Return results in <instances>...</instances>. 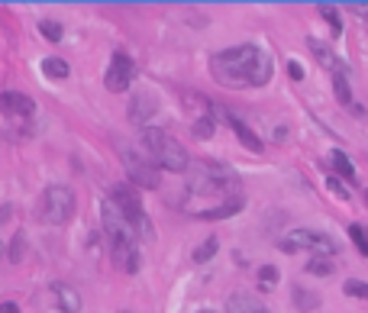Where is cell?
Listing matches in <instances>:
<instances>
[{"label": "cell", "instance_id": "obj_1", "mask_svg": "<svg viewBox=\"0 0 368 313\" xmlns=\"http://www.w3.org/2000/svg\"><path fill=\"white\" fill-rule=\"evenodd\" d=\"M101 217H104V233L110 239V255L117 268H123L126 275H136L139 271V239H136V226L123 217L113 201L101 203Z\"/></svg>", "mask_w": 368, "mask_h": 313}, {"label": "cell", "instance_id": "obj_2", "mask_svg": "<svg viewBox=\"0 0 368 313\" xmlns=\"http://www.w3.org/2000/svg\"><path fill=\"white\" fill-rule=\"evenodd\" d=\"M262 55H265V52L255 49V45H236V49L217 52V55L210 59V68H213V75H217L220 85L239 87V85H249L252 68L259 65Z\"/></svg>", "mask_w": 368, "mask_h": 313}, {"label": "cell", "instance_id": "obj_3", "mask_svg": "<svg viewBox=\"0 0 368 313\" xmlns=\"http://www.w3.org/2000/svg\"><path fill=\"white\" fill-rule=\"evenodd\" d=\"M143 143H146V152H149V159H152V165L155 168H168V171H175V175H184L187 171V152H184V145L178 143L175 136H168L165 129H155V126H149V129H143Z\"/></svg>", "mask_w": 368, "mask_h": 313}, {"label": "cell", "instance_id": "obj_4", "mask_svg": "<svg viewBox=\"0 0 368 313\" xmlns=\"http://www.w3.org/2000/svg\"><path fill=\"white\" fill-rule=\"evenodd\" d=\"M236 187H239V178L226 165H217V161H201L197 168L191 171V191L194 194H217V197H236Z\"/></svg>", "mask_w": 368, "mask_h": 313}, {"label": "cell", "instance_id": "obj_5", "mask_svg": "<svg viewBox=\"0 0 368 313\" xmlns=\"http://www.w3.org/2000/svg\"><path fill=\"white\" fill-rule=\"evenodd\" d=\"M71 213H75V194H71V187H65V184L45 187V194L39 201V220L49 223V226H62V223L71 220Z\"/></svg>", "mask_w": 368, "mask_h": 313}, {"label": "cell", "instance_id": "obj_6", "mask_svg": "<svg viewBox=\"0 0 368 313\" xmlns=\"http://www.w3.org/2000/svg\"><path fill=\"white\" fill-rule=\"evenodd\" d=\"M281 252H297V249H310L313 255H323V259H333L336 255V242L327 236V233H313V229H294L281 239Z\"/></svg>", "mask_w": 368, "mask_h": 313}, {"label": "cell", "instance_id": "obj_7", "mask_svg": "<svg viewBox=\"0 0 368 313\" xmlns=\"http://www.w3.org/2000/svg\"><path fill=\"white\" fill-rule=\"evenodd\" d=\"M110 201L117 203L120 210H123V217L129 223H133L136 229H143L146 236H152V226H149V217H146L143 210V201H139V194H136L129 184H117L113 187V194H110Z\"/></svg>", "mask_w": 368, "mask_h": 313}, {"label": "cell", "instance_id": "obj_8", "mask_svg": "<svg viewBox=\"0 0 368 313\" xmlns=\"http://www.w3.org/2000/svg\"><path fill=\"white\" fill-rule=\"evenodd\" d=\"M120 155H123L126 175H129V181H133V187H146V191H155V187L162 184V178H159V168H155L152 161H146L143 155L129 152V149H120Z\"/></svg>", "mask_w": 368, "mask_h": 313}, {"label": "cell", "instance_id": "obj_9", "mask_svg": "<svg viewBox=\"0 0 368 313\" xmlns=\"http://www.w3.org/2000/svg\"><path fill=\"white\" fill-rule=\"evenodd\" d=\"M133 75H136L133 59H129L126 52H113V61H110V68H107V91H117V94L129 91Z\"/></svg>", "mask_w": 368, "mask_h": 313}, {"label": "cell", "instance_id": "obj_10", "mask_svg": "<svg viewBox=\"0 0 368 313\" xmlns=\"http://www.w3.org/2000/svg\"><path fill=\"white\" fill-rule=\"evenodd\" d=\"M0 110L17 113V117H33L36 101L33 97H26V94H20V91H3L0 94Z\"/></svg>", "mask_w": 368, "mask_h": 313}, {"label": "cell", "instance_id": "obj_11", "mask_svg": "<svg viewBox=\"0 0 368 313\" xmlns=\"http://www.w3.org/2000/svg\"><path fill=\"white\" fill-rule=\"evenodd\" d=\"M52 294H55V300H59L62 313H81V297H78V291L71 288V284L55 281V284H52Z\"/></svg>", "mask_w": 368, "mask_h": 313}, {"label": "cell", "instance_id": "obj_12", "mask_svg": "<svg viewBox=\"0 0 368 313\" xmlns=\"http://www.w3.org/2000/svg\"><path fill=\"white\" fill-rule=\"evenodd\" d=\"M243 197H229V201H223L220 207H210V210H197L194 217H201V220H223V217H233V213L243 210Z\"/></svg>", "mask_w": 368, "mask_h": 313}, {"label": "cell", "instance_id": "obj_13", "mask_svg": "<svg viewBox=\"0 0 368 313\" xmlns=\"http://www.w3.org/2000/svg\"><path fill=\"white\" fill-rule=\"evenodd\" d=\"M226 123H229V129H233L236 136H239V139H243L246 143V149H252V152H262V139L255 133H252L249 126H246L243 119L239 117H233V113H226Z\"/></svg>", "mask_w": 368, "mask_h": 313}, {"label": "cell", "instance_id": "obj_14", "mask_svg": "<svg viewBox=\"0 0 368 313\" xmlns=\"http://www.w3.org/2000/svg\"><path fill=\"white\" fill-rule=\"evenodd\" d=\"M307 45H310V52L317 55V61H320V65H323V68H327V71H333V75H339V71H343V61L336 59L333 52H330L327 45L320 43V39H310Z\"/></svg>", "mask_w": 368, "mask_h": 313}, {"label": "cell", "instance_id": "obj_15", "mask_svg": "<svg viewBox=\"0 0 368 313\" xmlns=\"http://www.w3.org/2000/svg\"><path fill=\"white\" fill-rule=\"evenodd\" d=\"M152 110H155V101H152L149 94H136L133 101H129V119H136V123H146L152 117Z\"/></svg>", "mask_w": 368, "mask_h": 313}, {"label": "cell", "instance_id": "obj_16", "mask_svg": "<svg viewBox=\"0 0 368 313\" xmlns=\"http://www.w3.org/2000/svg\"><path fill=\"white\" fill-rule=\"evenodd\" d=\"M259 300L252 294H233L229 300H226V313H252V310H259Z\"/></svg>", "mask_w": 368, "mask_h": 313}, {"label": "cell", "instance_id": "obj_17", "mask_svg": "<svg viewBox=\"0 0 368 313\" xmlns=\"http://www.w3.org/2000/svg\"><path fill=\"white\" fill-rule=\"evenodd\" d=\"M330 165H333V171H339L346 181H355V165L349 161V155H346V152H339V149L330 152Z\"/></svg>", "mask_w": 368, "mask_h": 313}, {"label": "cell", "instance_id": "obj_18", "mask_svg": "<svg viewBox=\"0 0 368 313\" xmlns=\"http://www.w3.org/2000/svg\"><path fill=\"white\" fill-rule=\"evenodd\" d=\"M268 81H271V59H268V55H262L259 65L252 68L249 87H262V85H268Z\"/></svg>", "mask_w": 368, "mask_h": 313}, {"label": "cell", "instance_id": "obj_19", "mask_svg": "<svg viewBox=\"0 0 368 313\" xmlns=\"http://www.w3.org/2000/svg\"><path fill=\"white\" fill-rule=\"evenodd\" d=\"M333 91H336V101L346 103V107H352V91H349V81H346V71L333 75Z\"/></svg>", "mask_w": 368, "mask_h": 313}, {"label": "cell", "instance_id": "obj_20", "mask_svg": "<svg viewBox=\"0 0 368 313\" xmlns=\"http://www.w3.org/2000/svg\"><path fill=\"white\" fill-rule=\"evenodd\" d=\"M294 307H297V310H317L320 297L310 294V291H304V288H294Z\"/></svg>", "mask_w": 368, "mask_h": 313}, {"label": "cell", "instance_id": "obj_21", "mask_svg": "<svg viewBox=\"0 0 368 313\" xmlns=\"http://www.w3.org/2000/svg\"><path fill=\"white\" fill-rule=\"evenodd\" d=\"M42 71H45V75L49 78H68V71H71V68H68V61L65 59H45L42 61Z\"/></svg>", "mask_w": 368, "mask_h": 313}, {"label": "cell", "instance_id": "obj_22", "mask_svg": "<svg viewBox=\"0 0 368 313\" xmlns=\"http://www.w3.org/2000/svg\"><path fill=\"white\" fill-rule=\"evenodd\" d=\"M217 249H220V242H217V239H207V242H201V246L194 249V262H197V265L210 262V259L217 255Z\"/></svg>", "mask_w": 368, "mask_h": 313}, {"label": "cell", "instance_id": "obj_23", "mask_svg": "<svg viewBox=\"0 0 368 313\" xmlns=\"http://www.w3.org/2000/svg\"><path fill=\"white\" fill-rule=\"evenodd\" d=\"M320 13H323V20H327L330 26H333V33H343V17H339V10L333 7V3H320Z\"/></svg>", "mask_w": 368, "mask_h": 313}, {"label": "cell", "instance_id": "obj_24", "mask_svg": "<svg viewBox=\"0 0 368 313\" xmlns=\"http://www.w3.org/2000/svg\"><path fill=\"white\" fill-rule=\"evenodd\" d=\"M310 275H320V278H327V275H333V262L330 259H323V255H313L307 265Z\"/></svg>", "mask_w": 368, "mask_h": 313}, {"label": "cell", "instance_id": "obj_25", "mask_svg": "<svg viewBox=\"0 0 368 313\" xmlns=\"http://www.w3.org/2000/svg\"><path fill=\"white\" fill-rule=\"evenodd\" d=\"M349 239L355 242V249H359L362 255H368V229L365 226H359V223H355V226H349Z\"/></svg>", "mask_w": 368, "mask_h": 313}, {"label": "cell", "instance_id": "obj_26", "mask_svg": "<svg viewBox=\"0 0 368 313\" xmlns=\"http://www.w3.org/2000/svg\"><path fill=\"white\" fill-rule=\"evenodd\" d=\"M23 252H26V236L23 233H17L13 242H10V249H7V259L10 262H23Z\"/></svg>", "mask_w": 368, "mask_h": 313}, {"label": "cell", "instance_id": "obj_27", "mask_svg": "<svg viewBox=\"0 0 368 313\" xmlns=\"http://www.w3.org/2000/svg\"><path fill=\"white\" fill-rule=\"evenodd\" d=\"M346 294L355 297V300H368V284L365 281H359V278H349L346 281Z\"/></svg>", "mask_w": 368, "mask_h": 313}, {"label": "cell", "instance_id": "obj_28", "mask_svg": "<svg viewBox=\"0 0 368 313\" xmlns=\"http://www.w3.org/2000/svg\"><path fill=\"white\" fill-rule=\"evenodd\" d=\"M39 33L45 36L49 43H59V39H62V26L55 23V20H42V23H39Z\"/></svg>", "mask_w": 368, "mask_h": 313}, {"label": "cell", "instance_id": "obj_29", "mask_svg": "<svg viewBox=\"0 0 368 313\" xmlns=\"http://www.w3.org/2000/svg\"><path fill=\"white\" fill-rule=\"evenodd\" d=\"M213 129H217L213 117H201L197 123H194V136H197V139H207V136H213Z\"/></svg>", "mask_w": 368, "mask_h": 313}, {"label": "cell", "instance_id": "obj_30", "mask_svg": "<svg viewBox=\"0 0 368 313\" xmlns=\"http://www.w3.org/2000/svg\"><path fill=\"white\" fill-rule=\"evenodd\" d=\"M259 281H262V288H275V281H278V268H275V265H265V268L259 271Z\"/></svg>", "mask_w": 368, "mask_h": 313}, {"label": "cell", "instance_id": "obj_31", "mask_svg": "<svg viewBox=\"0 0 368 313\" xmlns=\"http://www.w3.org/2000/svg\"><path fill=\"white\" fill-rule=\"evenodd\" d=\"M327 187H330V191H333L336 197H343V201H349V191H346V187L339 184V181H336V178H327Z\"/></svg>", "mask_w": 368, "mask_h": 313}, {"label": "cell", "instance_id": "obj_32", "mask_svg": "<svg viewBox=\"0 0 368 313\" xmlns=\"http://www.w3.org/2000/svg\"><path fill=\"white\" fill-rule=\"evenodd\" d=\"M288 75H291L294 81H301V78H304V68H301V61H297V59L288 61Z\"/></svg>", "mask_w": 368, "mask_h": 313}, {"label": "cell", "instance_id": "obj_33", "mask_svg": "<svg viewBox=\"0 0 368 313\" xmlns=\"http://www.w3.org/2000/svg\"><path fill=\"white\" fill-rule=\"evenodd\" d=\"M349 10H355L362 20H368V3H349Z\"/></svg>", "mask_w": 368, "mask_h": 313}, {"label": "cell", "instance_id": "obj_34", "mask_svg": "<svg viewBox=\"0 0 368 313\" xmlns=\"http://www.w3.org/2000/svg\"><path fill=\"white\" fill-rule=\"evenodd\" d=\"M0 313H20V307L13 304V300H3V304H0Z\"/></svg>", "mask_w": 368, "mask_h": 313}, {"label": "cell", "instance_id": "obj_35", "mask_svg": "<svg viewBox=\"0 0 368 313\" xmlns=\"http://www.w3.org/2000/svg\"><path fill=\"white\" fill-rule=\"evenodd\" d=\"M7 213H10V207H3V210H0V220H3ZM0 259H3V239H0Z\"/></svg>", "mask_w": 368, "mask_h": 313}, {"label": "cell", "instance_id": "obj_36", "mask_svg": "<svg viewBox=\"0 0 368 313\" xmlns=\"http://www.w3.org/2000/svg\"><path fill=\"white\" fill-rule=\"evenodd\" d=\"M252 313H271V310H265V307H259V310H252Z\"/></svg>", "mask_w": 368, "mask_h": 313}, {"label": "cell", "instance_id": "obj_37", "mask_svg": "<svg viewBox=\"0 0 368 313\" xmlns=\"http://www.w3.org/2000/svg\"><path fill=\"white\" fill-rule=\"evenodd\" d=\"M365 201H368V191H365Z\"/></svg>", "mask_w": 368, "mask_h": 313}, {"label": "cell", "instance_id": "obj_38", "mask_svg": "<svg viewBox=\"0 0 368 313\" xmlns=\"http://www.w3.org/2000/svg\"><path fill=\"white\" fill-rule=\"evenodd\" d=\"M201 313H210V310H201Z\"/></svg>", "mask_w": 368, "mask_h": 313}, {"label": "cell", "instance_id": "obj_39", "mask_svg": "<svg viewBox=\"0 0 368 313\" xmlns=\"http://www.w3.org/2000/svg\"><path fill=\"white\" fill-rule=\"evenodd\" d=\"M123 313H126V310H123Z\"/></svg>", "mask_w": 368, "mask_h": 313}]
</instances>
